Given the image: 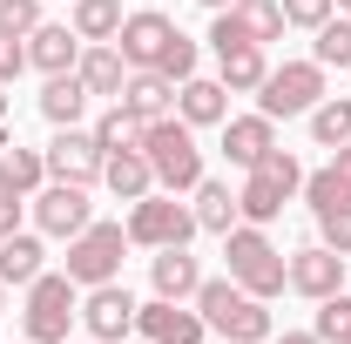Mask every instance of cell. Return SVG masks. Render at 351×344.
<instances>
[{
    "label": "cell",
    "instance_id": "36",
    "mask_svg": "<svg viewBox=\"0 0 351 344\" xmlns=\"http://www.w3.org/2000/svg\"><path fill=\"white\" fill-rule=\"evenodd\" d=\"M331 14H338V0H284V21H291V27H311V34H317Z\"/></svg>",
    "mask_w": 351,
    "mask_h": 344
},
{
    "label": "cell",
    "instance_id": "38",
    "mask_svg": "<svg viewBox=\"0 0 351 344\" xmlns=\"http://www.w3.org/2000/svg\"><path fill=\"white\" fill-rule=\"evenodd\" d=\"M27 68V34H0V88Z\"/></svg>",
    "mask_w": 351,
    "mask_h": 344
},
{
    "label": "cell",
    "instance_id": "27",
    "mask_svg": "<svg viewBox=\"0 0 351 344\" xmlns=\"http://www.w3.org/2000/svg\"><path fill=\"white\" fill-rule=\"evenodd\" d=\"M142 129H149V122H142V115H135V108H122V101H108V108H101V122H95V142H101V156H115V149H142Z\"/></svg>",
    "mask_w": 351,
    "mask_h": 344
},
{
    "label": "cell",
    "instance_id": "5",
    "mask_svg": "<svg viewBox=\"0 0 351 344\" xmlns=\"http://www.w3.org/2000/svg\"><path fill=\"white\" fill-rule=\"evenodd\" d=\"M82 317V284L68 277V270H41L34 284H27V310H21V324H27V338L34 344H68V324Z\"/></svg>",
    "mask_w": 351,
    "mask_h": 344
},
{
    "label": "cell",
    "instance_id": "37",
    "mask_svg": "<svg viewBox=\"0 0 351 344\" xmlns=\"http://www.w3.org/2000/svg\"><path fill=\"white\" fill-rule=\"evenodd\" d=\"M156 75H169L176 88L189 82V75H196V41H189V34H182V41L169 47V54H162V61H156Z\"/></svg>",
    "mask_w": 351,
    "mask_h": 344
},
{
    "label": "cell",
    "instance_id": "44",
    "mask_svg": "<svg viewBox=\"0 0 351 344\" xmlns=\"http://www.w3.org/2000/svg\"><path fill=\"white\" fill-rule=\"evenodd\" d=\"M338 14H351V0H338Z\"/></svg>",
    "mask_w": 351,
    "mask_h": 344
},
{
    "label": "cell",
    "instance_id": "12",
    "mask_svg": "<svg viewBox=\"0 0 351 344\" xmlns=\"http://www.w3.org/2000/svg\"><path fill=\"white\" fill-rule=\"evenodd\" d=\"M135 331L149 344H203V310L196 304H169V297H156V304H135Z\"/></svg>",
    "mask_w": 351,
    "mask_h": 344
},
{
    "label": "cell",
    "instance_id": "21",
    "mask_svg": "<svg viewBox=\"0 0 351 344\" xmlns=\"http://www.w3.org/2000/svg\"><path fill=\"white\" fill-rule=\"evenodd\" d=\"M101 182H108V196H115V203H142V196L156 189V169H149V156H142V149H115V156L101 162Z\"/></svg>",
    "mask_w": 351,
    "mask_h": 344
},
{
    "label": "cell",
    "instance_id": "45",
    "mask_svg": "<svg viewBox=\"0 0 351 344\" xmlns=\"http://www.w3.org/2000/svg\"><path fill=\"white\" fill-rule=\"evenodd\" d=\"M0 304H7V284H0Z\"/></svg>",
    "mask_w": 351,
    "mask_h": 344
},
{
    "label": "cell",
    "instance_id": "34",
    "mask_svg": "<svg viewBox=\"0 0 351 344\" xmlns=\"http://www.w3.org/2000/svg\"><path fill=\"white\" fill-rule=\"evenodd\" d=\"M304 203H311V216H317V210H331V203H351V189L331 169H317V175H304Z\"/></svg>",
    "mask_w": 351,
    "mask_h": 344
},
{
    "label": "cell",
    "instance_id": "40",
    "mask_svg": "<svg viewBox=\"0 0 351 344\" xmlns=\"http://www.w3.org/2000/svg\"><path fill=\"white\" fill-rule=\"evenodd\" d=\"M324 169H331V175L351 189V142H338V149H331V162H324Z\"/></svg>",
    "mask_w": 351,
    "mask_h": 344
},
{
    "label": "cell",
    "instance_id": "47",
    "mask_svg": "<svg viewBox=\"0 0 351 344\" xmlns=\"http://www.w3.org/2000/svg\"><path fill=\"white\" fill-rule=\"evenodd\" d=\"M27 344H34V338H27Z\"/></svg>",
    "mask_w": 351,
    "mask_h": 344
},
{
    "label": "cell",
    "instance_id": "24",
    "mask_svg": "<svg viewBox=\"0 0 351 344\" xmlns=\"http://www.w3.org/2000/svg\"><path fill=\"white\" fill-rule=\"evenodd\" d=\"M189 196H196V203H189V210H196V230H210V236H230V230L243 223V210H237V189H230V182H210V175H203Z\"/></svg>",
    "mask_w": 351,
    "mask_h": 344
},
{
    "label": "cell",
    "instance_id": "23",
    "mask_svg": "<svg viewBox=\"0 0 351 344\" xmlns=\"http://www.w3.org/2000/svg\"><path fill=\"white\" fill-rule=\"evenodd\" d=\"M88 82L82 75H47V88H41V115L54 122V129H82V115H88Z\"/></svg>",
    "mask_w": 351,
    "mask_h": 344
},
{
    "label": "cell",
    "instance_id": "32",
    "mask_svg": "<svg viewBox=\"0 0 351 344\" xmlns=\"http://www.w3.org/2000/svg\"><path fill=\"white\" fill-rule=\"evenodd\" d=\"M311 331H317L324 344H345V338H351V297H345V291L317 304V324H311Z\"/></svg>",
    "mask_w": 351,
    "mask_h": 344
},
{
    "label": "cell",
    "instance_id": "29",
    "mask_svg": "<svg viewBox=\"0 0 351 344\" xmlns=\"http://www.w3.org/2000/svg\"><path fill=\"white\" fill-rule=\"evenodd\" d=\"M237 21L250 27V41L257 47H270V41H284V0H237Z\"/></svg>",
    "mask_w": 351,
    "mask_h": 344
},
{
    "label": "cell",
    "instance_id": "30",
    "mask_svg": "<svg viewBox=\"0 0 351 344\" xmlns=\"http://www.w3.org/2000/svg\"><path fill=\"white\" fill-rule=\"evenodd\" d=\"M311 135H317V149L351 142V101H345V95H324V101L311 108Z\"/></svg>",
    "mask_w": 351,
    "mask_h": 344
},
{
    "label": "cell",
    "instance_id": "46",
    "mask_svg": "<svg viewBox=\"0 0 351 344\" xmlns=\"http://www.w3.org/2000/svg\"><path fill=\"white\" fill-rule=\"evenodd\" d=\"M88 344H101V338H88Z\"/></svg>",
    "mask_w": 351,
    "mask_h": 344
},
{
    "label": "cell",
    "instance_id": "7",
    "mask_svg": "<svg viewBox=\"0 0 351 344\" xmlns=\"http://www.w3.org/2000/svg\"><path fill=\"white\" fill-rule=\"evenodd\" d=\"M122 250H129V230L95 216L82 236H68V277H75L82 291H95V284H115V277H122Z\"/></svg>",
    "mask_w": 351,
    "mask_h": 344
},
{
    "label": "cell",
    "instance_id": "48",
    "mask_svg": "<svg viewBox=\"0 0 351 344\" xmlns=\"http://www.w3.org/2000/svg\"><path fill=\"white\" fill-rule=\"evenodd\" d=\"M345 344H351V338H345Z\"/></svg>",
    "mask_w": 351,
    "mask_h": 344
},
{
    "label": "cell",
    "instance_id": "9",
    "mask_svg": "<svg viewBox=\"0 0 351 344\" xmlns=\"http://www.w3.org/2000/svg\"><path fill=\"white\" fill-rule=\"evenodd\" d=\"M176 41H182V27H176L162 7H135V14H122V34H115V47H122L129 68H156Z\"/></svg>",
    "mask_w": 351,
    "mask_h": 344
},
{
    "label": "cell",
    "instance_id": "19",
    "mask_svg": "<svg viewBox=\"0 0 351 344\" xmlns=\"http://www.w3.org/2000/svg\"><path fill=\"white\" fill-rule=\"evenodd\" d=\"M75 75L88 82V95H108V101H122L129 61H122V47H115V41H88V47H82V61H75Z\"/></svg>",
    "mask_w": 351,
    "mask_h": 344
},
{
    "label": "cell",
    "instance_id": "10",
    "mask_svg": "<svg viewBox=\"0 0 351 344\" xmlns=\"http://www.w3.org/2000/svg\"><path fill=\"white\" fill-rule=\"evenodd\" d=\"M27 203H34V230L41 236H82L95 223V203H88L82 182H41Z\"/></svg>",
    "mask_w": 351,
    "mask_h": 344
},
{
    "label": "cell",
    "instance_id": "17",
    "mask_svg": "<svg viewBox=\"0 0 351 344\" xmlns=\"http://www.w3.org/2000/svg\"><path fill=\"white\" fill-rule=\"evenodd\" d=\"M270 149H277V122H270L263 108H257V115H230V122H223V156H230L237 169L263 162Z\"/></svg>",
    "mask_w": 351,
    "mask_h": 344
},
{
    "label": "cell",
    "instance_id": "13",
    "mask_svg": "<svg viewBox=\"0 0 351 344\" xmlns=\"http://www.w3.org/2000/svg\"><path fill=\"white\" fill-rule=\"evenodd\" d=\"M345 263H351V257H338L331 243H304V250L291 257V291L311 297V304L338 297V291H345Z\"/></svg>",
    "mask_w": 351,
    "mask_h": 344
},
{
    "label": "cell",
    "instance_id": "14",
    "mask_svg": "<svg viewBox=\"0 0 351 344\" xmlns=\"http://www.w3.org/2000/svg\"><path fill=\"white\" fill-rule=\"evenodd\" d=\"M82 324H88V338H101V344H122L135 331V297H129V284H95L82 297Z\"/></svg>",
    "mask_w": 351,
    "mask_h": 344
},
{
    "label": "cell",
    "instance_id": "18",
    "mask_svg": "<svg viewBox=\"0 0 351 344\" xmlns=\"http://www.w3.org/2000/svg\"><path fill=\"white\" fill-rule=\"evenodd\" d=\"M176 115H182L189 129H223V122H230V88L189 75V82L176 88Z\"/></svg>",
    "mask_w": 351,
    "mask_h": 344
},
{
    "label": "cell",
    "instance_id": "15",
    "mask_svg": "<svg viewBox=\"0 0 351 344\" xmlns=\"http://www.w3.org/2000/svg\"><path fill=\"white\" fill-rule=\"evenodd\" d=\"M82 47H88V41L68 27V21H41V27L27 34V68H41V75H75Z\"/></svg>",
    "mask_w": 351,
    "mask_h": 344
},
{
    "label": "cell",
    "instance_id": "31",
    "mask_svg": "<svg viewBox=\"0 0 351 344\" xmlns=\"http://www.w3.org/2000/svg\"><path fill=\"white\" fill-rule=\"evenodd\" d=\"M317 68H338L345 75L351 68V14H331L324 27H317V54H311Z\"/></svg>",
    "mask_w": 351,
    "mask_h": 344
},
{
    "label": "cell",
    "instance_id": "2",
    "mask_svg": "<svg viewBox=\"0 0 351 344\" xmlns=\"http://www.w3.org/2000/svg\"><path fill=\"white\" fill-rule=\"evenodd\" d=\"M223 263H230V277L250 291V297H284L291 291V257L263 236V223H237L230 236H223Z\"/></svg>",
    "mask_w": 351,
    "mask_h": 344
},
{
    "label": "cell",
    "instance_id": "41",
    "mask_svg": "<svg viewBox=\"0 0 351 344\" xmlns=\"http://www.w3.org/2000/svg\"><path fill=\"white\" fill-rule=\"evenodd\" d=\"M270 344H324L317 331H284V338H270Z\"/></svg>",
    "mask_w": 351,
    "mask_h": 344
},
{
    "label": "cell",
    "instance_id": "35",
    "mask_svg": "<svg viewBox=\"0 0 351 344\" xmlns=\"http://www.w3.org/2000/svg\"><path fill=\"white\" fill-rule=\"evenodd\" d=\"M41 27V0H0V34H34Z\"/></svg>",
    "mask_w": 351,
    "mask_h": 344
},
{
    "label": "cell",
    "instance_id": "11",
    "mask_svg": "<svg viewBox=\"0 0 351 344\" xmlns=\"http://www.w3.org/2000/svg\"><path fill=\"white\" fill-rule=\"evenodd\" d=\"M41 156H47V182H82V189H95L101 182V162H108L101 142L88 129H54V142H47Z\"/></svg>",
    "mask_w": 351,
    "mask_h": 344
},
{
    "label": "cell",
    "instance_id": "28",
    "mask_svg": "<svg viewBox=\"0 0 351 344\" xmlns=\"http://www.w3.org/2000/svg\"><path fill=\"white\" fill-rule=\"evenodd\" d=\"M68 27L82 41H115L122 34V0H75L68 7Z\"/></svg>",
    "mask_w": 351,
    "mask_h": 344
},
{
    "label": "cell",
    "instance_id": "16",
    "mask_svg": "<svg viewBox=\"0 0 351 344\" xmlns=\"http://www.w3.org/2000/svg\"><path fill=\"white\" fill-rule=\"evenodd\" d=\"M149 284H156V297L189 304V297H196V284H203V263L189 257V243H169V250L149 257Z\"/></svg>",
    "mask_w": 351,
    "mask_h": 344
},
{
    "label": "cell",
    "instance_id": "22",
    "mask_svg": "<svg viewBox=\"0 0 351 344\" xmlns=\"http://www.w3.org/2000/svg\"><path fill=\"white\" fill-rule=\"evenodd\" d=\"M122 108H135L142 122L176 115V82H169V75H156V68H129V82H122Z\"/></svg>",
    "mask_w": 351,
    "mask_h": 344
},
{
    "label": "cell",
    "instance_id": "3",
    "mask_svg": "<svg viewBox=\"0 0 351 344\" xmlns=\"http://www.w3.org/2000/svg\"><path fill=\"white\" fill-rule=\"evenodd\" d=\"M142 156L156 169V189H169V196H189L203 182V149H196V129L182 115H156L142 129Z\"/></svg>",
    "mask_w": 351,
    "mask_h": 344
},
{
    "label": "cell",
    "instance_id": "8",
    "mask_svg": "<svg viewBox=\"0 0 351 344\" xmlns=\"http://www.w3.org/2000/svg\"><path fill=\"white\" fill-rule=\"evenodd\" d=\"M324 75L331 68H317V61H284V68H270L257 88V108L270 122H284V115H311L317 101H324Z\"/></svg>",
    "mask_w": 351,
    "mask_h": 344
},
{
    "label": "cell",
    "instance_id": "25",
    "mask_svg": "<svg viewBox=\"0 0 351 344\" xmlns=\"http://www.w3.org/2000/svg\"><path fill=\"white\" fill-rule=\"evenodd\" d=\"M41 182H47V156H41V149H21V142H7V149H0V189L34 196Z\"/></svg>",
    "mask_w": 351,
    "mask_h": 344
},
{
    "label": "cell",
    "instance_id": "4",
    "mask_svg": "<svg viewBox=\"0 0 351 344\" xmlns=\"http://www.w3.org/2000/svg\"><path fill=\"white\" fill-rule=\"evenodd\" d=\"M298 189H304L298 156H291V149H270L263 162H250V169H243L237 210H243V223H277V216H284V203H291Z\"/></svg>",
    "mask_w": 351,
    "mask_h": 344
},
{
    "label": "cell",
    "instance_id": "39",
    "mask_svg": "<svg viewBox=\"0 0 351 344\" xmlns=\"http://www.w3.org/2000/svg\"><path fill=\"white\" fill-rule=\"evenodd\" d=\"M21 210H27V196L0 189V236H14V230H21Z\"/></svg>",
    "mask_w": 351,
    "mask_h": 344
},
{
    "label": "cell",
    "instance_id": "26",
    "mask_svg": "<svg viewBox=\"0 0 351 344\" xmlns=\"http://www.w3.org/2000/svg\"><path fill=\"white\" fill-rule=\"evenodd\" d=\"M263 75H270L263 47H230V54H217V82L230 88V95H257Z\"/></svg>",
    "mask_w": 351,
    "mask_h": 344
},
{
    "label": "cell",
    "instance_id": "20",
    "mask_svg": "<svg viewBox=\"0 0 351 344\" xmlns=\"http://www.w3.org/2000/svg\"><path fill=\"white\" fill-rule=\"evenodd\" d=\"M47 270V250H41V230H14V236H0V284L14 291H27L34 277Z\"/></svg>",
    "mask_w": 351,
    "mask_h": 344
},
{
    "label": "cell",
    "instance_id": "42",
    "mask_svg": "<svg viewBox=\"0 0 351 344\" xmlns=\"http://www.w3.org/2000/svg\"><path fill=\"white\" fill-rule=\"evenodd\" d=\"M203 7H210V14H223V7H237V0H203Z\"/></svg>",
    "mask_w": 351,
    "mask_h": 344
},
{
    "label": "cell",
    "instance_id": "33",
    "mask_svg": "<svg viewBox=\"0 0 351 344\" xmlns=\"http://www.w3.org/2000/svg\"><path fill=\"white\" fill-rule=\"evenodd\" d=\"M317 243H331L338 257H351V203H331V210H317Z\"/></svg>",
    "mask_w": 351,
    "mask_h": 344
},
{
    "label": "cell",
    "instance_id": "6",
    "mask_svg": "<svg viewBox=\"0 0 351 344\" xmlns=\"http://www.w3.org/2000/svg\"><path fill=\"white\" fill-rule=\"evenodd\" d=\"M129 243L135 250H169V243H189L196 236V210L189 203H176L169 189H149L142 203H129Z\"/></svg>",
    "mask_w": 351,
    "mask_h": 344
},
{
    "label": "cell",
    "instance_id": "43",
    "mask_svg": "<svg viewBox=\"0 0 351 344\" xmlns=\"http://www.w3.org/2000/svg\"><path fill=\"white\" fill-rule=\"evenodd\" d=\"M0 129H7V88H0Z\"/></svg>",
    "mask_w": 351,
    "mask_h": 344
},
{
    "label": "cell",
    "instance_id": "1",
    "mask_svg": "<svg viewBox=\"0 0 351 344\" xmlns=\"http://www.w3.org/2000/svg\"><path fill=\"white\" fill-rule=\"evenodd\" d=\"M189 304L203 310V324H210L223 344H263V338H277V324H270V304L250 297V291H243L230 270H223V277H203Z\"/></svg>",
    "mask_w": 351,
    "mask_h": 344
}]
</instances>
